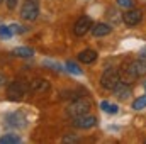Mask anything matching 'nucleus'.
<instances>
[{
	"label": "nucleus",
	"mask_w": 146,
	"mask_h": 144,
	"mask_svg": "<svg viewBox=\"0 0 146 144\" xmlns=\"http://www.w3.org/2000/svg\"><path fill=\"white\" fill-rule=\"evenodd\" d=\"M117 5L121 9H131L133 7V0H117Z\"/></svg>",
	"instance_id": "obj_21"
},
{
	"label": "nucleus",
	"mask_w": 146,
	"mask_h": 144,
	"mask_svg": "<svg viewBox=\"0 0 146 144\" xmlns=\"http://www.w3.org/2000/svg\"><path fill=\"white\" fill-rule=\"evenodd\" d=\"M66 70L70 73H73V75H82V68L76 63H73V61H68L66 63Z\"/></svg>",
	"instance_id": "obj_19"
},
{
	"label": "nucleus",
	"mask_w": 146,
	"mask_h": 144,
	"mask_svg": "<svg viewBox=\"0 0 146 144\" xmlns=\"http://www.w3.org/2000/svg\"><path fill=\"white\" fill-rule=\"evenodd\" d=\"M15 143H21V137L15 136V134H5L0 137V144H15Z\"/></svg>",
	"instance_id": "obj_15"
},
{
	"label": "nucleus",
	"mask_w": 146,
	"mask_h": 144,
	"mask_svg": "<svg viewBox=\"0 0 146 144\" xmlns=\"http://www.w3.org/2000/svg\"><path fill=\"white\" fill-rule=\"evenodd\" d=\"M7 124L12 126V127L21 129V127H26L27 122H26V117H24L22 114H19V112H12V114L7 115Z\"/></svg>",
	"instance_id": "obj_10"
},
{
	"label": "nucleus",
	"mask_w": 146,
	"mask_h": 144,
	"mask_svg": "<svg viewBox=\"0 0 146 144\" xmlns=\"http://www.w3.org/2000/svg\"><path fill=\"white\" fill-rule=\"evenodd\" d=\"M95 124H97V117L88 115V114L78 115V117H75V120H73V126H75L76 129H92Z\"/></svg>",
	"instance_id": "obj_8"
},
{
	"label": "nucleus",
	"mask_w": 146,
	"mask_h": 144,
	"mask_svg": "<svg viewBox=\"0 0 146 144\" xmlns=\"http://www.w3.org/2000/svg\"><path fill=\"white\" fill-rule=\"evenodd\" d=\"M12 54H14V56H17V58H31V56L34 54V51H33L31 48H24V46H19V48H14Z\"/></svg>",
	"instance_id": "obj_13"
},
{
	"label": "nucleus",
	"mask_w": 146,
	"mask_h": 144,
	"mask_svg": "<svg viewBox=\"0 0 146 144\" xmlns=\"http://www.w3.org/2000/svg\"><path fill=\"white\" fill-rule=\"evenodd\" d=\"M145 107H146V95L136 98V100L133 102V108H134V110H143Z\"/></svg>",
	"instance_id": "obj_18"
},
{
	"label": "nucleus",
	"mask_w": 146,
	"mask_h": 144,
	"mask_svg": "<svg viewBox=\"0 0 146 144\" xmlns=\"http://www.w3.org/2000/svg\"><path fill=\"white\" fill-rule=\"evenodd\" d=\"M92 19L88 17V15H82L76 22H75V26H73V32H75V36L78 37H83L90 29H92Z\"/></svg>",
	"instance_id": "obj_7"
},
{
	"label": "nucleus",
	"mask_w": 146,
	"mask_h": 144,
	"mask_svg": "<svg viewBox=\"0 0 146 144\" xmlns=\"http://www.w3.org/2000/svg\"><path fill=\"white\" fill-rule=\"evenodd\" d=\"M110 31H112V26L110 24H106V22H99V24H94L92 26V34L94 37H104L110 34Z\"/></svg>",
	"instance_id": "obj_11"
},
{
	"label": "nucleus",
	"mask_w": 146,
	"mask_h": 144,
	"mask_svg": "<svg viewBox=\"0 0 146 144\" xmlns=\"http://www.w3.org/2000/svg\"><path fill=\"white\" fill-rule=\"evenodd\" d=\"M90 107H92L90 100H88V98H83V97H80V98L73 100L72 104L68 105V114H70L72 117H78V115H85V114H88V110H90Z\"/></svg>",
	"instance_id": "obj_3"
},
{
	"label": "nucleus",
	"mask_w": 146,
	"mask_h": 144,
	"mask_svg": "<svg viewBox=\"0 0 146 144\" xmlns=\"http://www.w3.org/2000/svg\"><path fill=\"white\" fill-rule=\"evenodd\" d=\"M27 92V85L22 81H12L7 87V97L9 100H21Z\"/></svg>",
	"instance_id": "obj_6"
},
{
	"label": "nucleus",
	"mask_w": 146,
	"mask_h": 144,
	"mask_svg": "<svg viewBox=\"0 0 146 144\" xmlns=\"http://www.w3.org/2000/svg\"><path fill=\"white\" fill-rule=\"evenodd\" d=\"M78 59L83 63V65H90L97 59V53L94 49H83L80 54H78Z\"/></svg>",
	"instance_id": "obj_12"
},
{
	"label": "nucleus",
	"mask_w": 146,
	"mask_h": 144,
	"mask_svg": "<svg viewBox=\"0 0 146 144\" xmlns=\"http://www.w3.org/2000/svg\"><path fill=\"white\" fill-rule=\"evenodd\" d=\"M3 83H5V78H3V76H0V85H3Z\"/></svg>",
	"instance_id": "obj_25"
},
{
	"label": "nucleus",
	"mask_w": 146,
	"mask_h": 144,
	"mask_svg": "<svg viewBox=\"0 0 146 144\" xmlns=\"http://www.w3.org/2000/svg\"><path fill=\"white\" fill-rule=\"evenodd\" d=\"M12 36H14V34H12V31H10L9 26H0V39L7 41V39H10Z\"/></svg>",
	"instance_id": "obj_17"
},
{
	"label": "nucleus",
	"mask_w": 146,
	"mask_h": 144,
	"mask_svg": "<svg viewBox=\"0 0 146 144\" xmlns=\"http://www.w3.org/2000/svg\"><path fill=\"white\" fill-rule=\"evenodd\" d=\"M0 2H2V0H0Z\"/></svg>",
	"instance_id": "obj_26"
},
{
	"label": "nucleus",
	"mask_w": 146,
	"mask_h": 144,
	"mask_svg": "<svg viewBox=\"0 0 146 144\" xmlns=\"http://www.w3.org/2000/svg\"><path fill=\"white\" fill-rule=\"evenodd\" d=\"M39 15V0H24L21 7V17L27 22L36 20Z\"/></svg>",
	"instance_id": "obj_2"
},
{
	"label": "nucleus",
	"mask_w": 146,
	"mask_h": 144,
	"mask_svg": "<svg viewBox=\"0 0 146 144\" xmlns=\"http://www.w3.org/2000/svg\"><path fill=\"white\" fill-rule=\"evenodd\" d=\"M9 27H10V31H12V34H22L24 32V27H21L19 24H9Z\"/></svg>",
	"instance_id": "obj_20"
},
{
	"label": "nucleus",
	"mask_w": 146,
	"mask_h": 144,
	"mask_svg": "<svg viewBox=\"0 0 146 144\" xmlns=\"http://www.w3.org/2000/svg\"><path fill=\"white\" fill-rule=\"evenodd\" d=\"M17 3H19V0H7V7H9L10 10H14Z\"/></svg>",
	"instance_id": "obj_22"
},
{
	"label": "nucleus",
	"mask_w": 146,
	"mask_h": 144,
	"mask_svg": "<svg viewBox=\"0 0 146 144\" xmlns=\"http://www.w3.org/2000/svg\"><path fill=\"white\" fill-rule=\"evenodd\" d=\"M143 20V12L139 9H126V12H122V22L127 27H134Z\"/></svg>",
	"instance_id": "obj_5"
},
{
	"label": "nucleus",
	"mask_w": 146,
	"mask_h": 144,
	"mask_svg": "<svg viewBox=\"0 0 146 144\" xmlns=\"http://www.w3.org/2000/svg\"><path fill=\"white\" fill-rule=\"evenodd\" d=\"M48 87H49V85H48L46 81L36 78V80L33 81V85H31V90H34V92H42V90H48Z\"/></svg>",
	"instance_id": "obj_16"
},
{
	"label": "nucleus",
	"mask_w": 146,
	"mask_h": 144,
	"mask_svg": "<svg viewBox=\"0 0 146 144\" xmlns=\"http://www.w3.org/2000/svg\"><path fill=\"white\" fill-rule=\"evenodd\" d=\"M112 92H114V95H115L119 100H126V98L131 97V85H129L127 81H119V83L112 88Z\"/></svg>",
	"instance_id": "obj_9"
},
{
	"label": "nucleus",
	"mask_w": 146,
	"mask_h": 144,
	"mask_svg": "<svg viewBox=\"0 0 146 144\" xmlns=\"http://www.w3.org/2000/svg\"><path fill=\"white\" fill-rule=\"evenodd\" d=\"M63 141H65V143H76V139H75V137H65Z\"/></svg>",
	"instance_id": "obj_24"
},
{
	"label": "nucleus",
	"mask_w": 146,
	"mask_h": 144,
	"mask_svg": "<svg viewBox=\"0 0 146 144\" xmlns=\"http://www.w3.org/2000/svg\"><path fill=\"white\" fill-rule=\"evenodd\" d=\"M139 58L146 59V46H145V48H141V51H139Z\"/></svg>",
	"instance_id": "obj_23"
},
{
	"label": "nucleus",
	"mask_w": 146,
	"mask_h": 144,
	"mask_svg": "<svg viewBox=\"0 0 146 144\" xmlns=\"http://www.w3.org/2000/svg\"><path fill=\"white\" fill-rule=\"evenodd\" d=\"M122 73H124V81H127V83H131V81L145 76L146 75V59L139 58V59L131 61L126 66V70H122Z\"/></svg>",
	"instance_id": "obj_1"
},
{
	"label": "nucleus",
	"mask_w": 146,
	"mask_h": 144,
	"mask_svg": "<svg viewBox=\"0 0 146 144\" xmlns=\"http://www.w3.org/2000/svg\"><path fill=\"white\" fill-rule=\"evenodd\" d=\"M100 108H102L106 114H117V110H119V107H117L115 104H110V102H107V100L100 102Z\"/></svg>",
	"instance_id": "obj_14"
},
{
	"label": "nucleus",
	"mask_w": 146,
	"mask_h": 144,
	"mask_svg": "<svg viewBox=\"0 0 146 144\" xmlns=\"http://www.w3.org/2000/svg\"><path fill=\"white\" fill-rule=\"evenodd\" d=\"M119 81H121V75H119V71L115 68H107L100 76V85L106 90H112Z\"/></svg>",
	"instance_id": "obj_4"
}]
</instances>
